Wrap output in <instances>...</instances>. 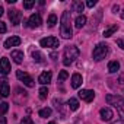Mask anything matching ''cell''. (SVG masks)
I'll use <instances>...</instances> for the list:
<instances>
[{
    "label": "cell",
    "mask_w": 124,
    "mask_h": 124,
    "mask_svg": "<svg viewBox=\"0 0 124 124\" xmlns=\"http://www.w3.org/2000/svg\"><path fill=\"white\" fill-rule=\"evenodd\" d=\"M47 96H48V89H47L45 86H42V88L39 89V98H41V99H47Z\"/></svg>",
    "instance_id": "obj_26"
},
{
    "label": "cell",
    "mask_w": 124,
    "mask_h": 124,
    "mask_svg": "<svg viewBox=\"0 0 124 124\" xmlns=\"http://www.w3.org/2000/svg\"><path fill=\"white\" fill-rule=\"evenodd\" d=\"M32 57H34V60L37 61V63H44V61H45V60H44V55H42L39 51H34V53H32Z\"/></svg>",
    "instance_id": "obj_22"
},
{
    "label": "cell",
    "mask_w": 124,
    "mask_h": 124,
    "mask_svg": "<svg viewBox=\"0 0 124 124\" xmlns=\"http://www.w3.org/2000/svg\"><path fill=\"white\" fill-rule=\"evenodd\" d=\"M21 44V38L19 37H10L5 41V48H12V47H18Z\"/></svg>",
    "instance_id": "obj_12"
},
{
    "label": "cell",
    "mask_w": 124,
    "mask_h": 124,
    "mask_svg": "<svg viewBox=\"0 0 124 124\" xmlns=\"http://www.w3.org/2000/svg\"><path fill=\"white\" fill-rule=\"evenodd\" d=\"M41 23H42V19H41L39 13H32L28 19V26L29 28H38V26H41Z\"/></svg>",
    "instance_id": "obj_8"
},
{
    "label": "cell",
    "mask_w": 124,
    "mask_h": 124,
    "mask_svg": "<svg viewBox=\"0 0 124 124\" xmlns=\"http://www.w3.org/2000/svg\"><path fill=\"white\" fill-rule=\"evenodd\" d=\"M0 105H2V115H5L8 112V109H9V104L8 102H2Z\"/></svg>",
    "instance_id": "obj_28"
},
{
    "label": "cell",
    "mask_w": 124,
    "mask_h": 124,
    "mask_svg": "<svg viewBox=\"0 0 124 124\" xmlns=\"http://www.w3.org/2000/svg\"><path fill=\"white\" fill-rule=\"evenodd\" d=\"M82 83H83V78H82V75L75 73V75L72 76V88L78 89V88H80V86H82Z\"/></svg>",
    "instance_id": "obj_14"
},
{
    "label": "cell",
    "mask_w": 124,
    "mask_h": 124,
    "mask_svg": "<svg viewBox=\"0 0 124 124\" xmlns=\"http://www.w3.org/2000/svg\"><path fill=\"white\" fill-rule=\"evenodd\" d=\"M0 32H2V34L6 32V23L5 22H0Z\"/></svg>",
    "instance_id": "obj_30"
},
{
    "label": "cell",
    "mask_w": 124,
    "mask_h": 124,
    "mask_svg": "<svg viewBox=\"0 0 124 124\" xmlns=\"http://www.w3.org/2000/svg\"><path fill=\"white\" fill-rule=\"evenodd\" d=\"M108 51H109L108 45H107L105 42H99V44H96V47L93 48L92 57H93L95 61H101V60H104V58L108 55Z\"/></svg>",
    "instance_id": "obj_4"
},
{
    "label": "cell",
    "mask_w": 124,
    "mask_h": 124,
    "mask_svg": "<svg viewBox=\"0 0 124 124\" xmlns=\"http://www.w3.org/2000/svg\"><path fill=\"white\" fill-rule=\"evenodd\" d=\"M63 55H64L63 64H64V66H70L73 61L80 55V50H79L76 45H69V47H66V48H64Z\"/></svg>",
    "instance_id": "obj_3"
},
{
    "label": "cell",
    "mask_w": 124,
    "mask_h": 124,
    "mask_svg": "<svg viewBox=\"0 0 124 124\" xmlns=\"http://www.w3.org/2000/svg\"><path fill=\"white\" fill-rule=\"evenodd\" d=\"M67 78H69V73H67L66 70H61V72L58 73V82H64Z\"/></svg>",
    "instance_id": "obj_25"
},
{
    "label": "cell",
    "mask_w": 124,
    "mask_h": 124,
    "mask_svg": "<svg viewBox=\"0 0 124 124\" xmlns=\"http://www.w3.org/2000/svg\"><path fill=\"white\" fill-rule=\"evenodd\" d=\"M2 124H6V118L5 117H2Z\"/></svg>",
    "instance_id": "obj_35"
},
{
    "label": "cell",
    "mask_w": 124,
    "mask_h": 124,
    "mask_svg": "<svg viewBox=\"0 0 124 124\" xmlns=\"http://www.w3.org/2000/svg\"><path fill=\"white\" fill-rule=\"evenodd\" d=\"M99 117H101V120H102V121L108 123V121H111V120L114 118V112H112V109H111V108L104 107V108H101V109H99Z\"/></svg>",
    "instance_id": "obj_7"
},
{
    "label": "cell",
    "mask_w": 124,
    "mask_h": 124,
    "mask_svg": "<svg viewBox=\"0 0 124 124\" xmlns=\"http://www.w3.org/2000/svg\"><path fill=\"white\" fill-rule=\"evenodd\" d=\"M9 19H10V22H12V25H19L21 23V19H22V13L19 12V10H16V9H10L9 10Z\"/></svg>",
    "instance_id": "obj_9"
},
{
    "label": "cell",
    "mask_w": 124,
    "mask_h": 124,
    "mask_svg": "<svg viewBox=\"0 0 124 124\" xmlns=\"http://www.w3.org/2000/svg\"><path fill=\"white\" fill-rule=\"evenodd\" d=\"M38 114H39V117L47 118V117H50V115H51V108H41Z\"/></svg>",
    "instance_id": "obj_23"
},
{
    "label": "cell",
    "mask_w": 124,
    "mask_h": 124,
    "mask_svg": "<svg viewBox=\"0 0 124 124\" xmlns=\"http://www.w3.org/2000/svg\"><path fill=\"white\" fill-rule=\"evenodd\" d=\"M21 124H34V123H32V118L31 117H23L22 121H21Z\"/></svg>",
    "instance_id": "obj_29"
},
{
    "label": "cell",
    "mask_w": 124,
    "mask_h": 124,
    "mask_svg": "<svg viewBox=\"0 0 124 124\" xmlns=\"http://www.w3.org/2000/svg\"><path fill=\"white\" fill-rule=\"evenodd\" d=\"M118 70H120V63H118V61H115V60L109 61V63H108V72L109 73H117Z\"/></svg>",
    "instance_id": "obj_17"
},
{
    "label": "cell",
    "mask_w": 124,
    "mask_h": 124,
    "mask_svg": "<svg viewBox=\"0 0 124 124\" xmlns=\"http://www.w3.org/2000/svg\"><path fill=\"white\" fill-rule=\"evenodd\" d=\"M12 58H13L15 63L21 64L22 61H23V51H21V50H13V51H12Z\"/></svg>",
    "instance_id": "obj_15"
},
{
    "label": "cell",
    "mask_w": 124,
    "mask_h": 124,
    "mask_svg": "<svg viewBox=\"0 0 124 124\" xmlns=\"http://www.w3.org/2000/svg\"><path fill=\"white\" fill-rule=\"evenodd\" d=\"M117 45H120L124 50V39H117Z\"/></svg>",
    "instance_id": "obj_33"
},
{
    "label": "cell",
    "mask_w": 124,
    "mask_h": 124,
    "mask_svg": "<svg viewBox=\"0 0 124 124\" xmlns=\"http://www.w3.org/2000/svg\"><path fill=\"white\" fill-rule=\"evenodd\" d=\"M118 10H120V6H118V5H114V6H112V13H117Z\"/></svg>",
    "instance_id": "obj_34"
},
{
    "label": "cell",
    "mask_w": 124,
    "mask_h": 124,
    "mask_svg": "<svg viewBox=\"0 0 124 124\" xmlns=\"http://www.w3.org/2000/svg\"><path fill=\"white\" fill-rule=\"evenodd\" d=\"M67 105H69V108H70L72 111H76V109L79 108V101H78L76 98H70V99L67 101Z\"/></svg>",
    "instance_id": "obj_20"
},
{
    "label": "cell",
    "mask_w": 124,
    "mask_h": 124,
    "mask_svg": "<svg viewBox=\"0 0 124 124\" xmlns=\"http://www.w3.org/2000/svg\"><path fill=\"white\" fill-rule=\"evenodd\" d=\"M121 18H123V19H124V10H123V13H121Z\"/></svg>",
    "instance_id": "obj_38"
},
{
    "label": "cell",
    "mask_w": 124,
    "mask_h": 124,
    "mask_svg": "<svg viewBox=\"0 0 124 124\" xmlns=\"http://www.w3.org/2000/svg\"><path fill=\"white\" fill-rule=\"evenodd\" d=\"M118 83L121 86H124V75H120V79H118Z\"/></svg>",
    "instance_id": "obj_32"
},
{
    "label": "cell",
    "mask_w": 124,
    "mask_h": 124,
    "mask_svg": "<svg viewBox=\"0 0 124 124\" xmlns=\"http://www.w3.org/2000/svg\"><path fill=\"white\" fill-rule=\"evenodd\" d=\"M35 5V0H28V2H23V8L25 9H31Z\"/></svg>",
    "instance_id": "obj_27"
},
{
    "label": "cell",
    "mask_w": 124,
    "mask_h": 124,
    "mask_svg": "<svg viewBox=\"0 0 124 124\" xmlns=\"http://www.w3.org/2000/svg\"><path fill=\"white\" fill-rule=\"evenodd\" d=\"M95 5H96V0H89V2L86 3V6H88V8H93Z\"/></svg>",
    "instance_id": "obj_31"
},
{
    "label": "cell",
    "mask_w": 124,
    "mask_h": 124,
    "mask_svg": "<svg viewBox=\"0 0 124 124\" xmlns=\"http://www.w3.org/2000/svg\"><path fill=\"white\" fill-rule=\"evenodd\" d=\"M47 23H48V26H50V28H53V26L57 23V16H55L54 13H51V15L48 16V21H47Z\"/></svg>",
    "instance_id": "obj_24"
},
{
    "label": "cell",
    "mask_w": 124,
    "mask_h": 124,
    "mask_svg": "<svg viewBox=\"0 0 124 124\" xmlns=\"http://www.w3.org/2000/svg\"><path fill=\"white\" fill-rule=\"evenodd\" d=\"M79 98L82 101H85V102H92L93 98H95V92L91 91V89H82L79 92Z\"/></svg>",
    "instance_id": "obj_10"
},
{
    "label": "cell",
    "mask_w": 124,
    "mask_h": 124,
    "mask_svg": "<svg viewBox=\"0 0 124 124\" xmlns=\"http://www.w3.org/2000/svg\"><path fill=\"white\" fill-rule=\"evenodd\" d=\"M72 8H73V10L75 12H83V9H85V5H83V2H80V0H75V2L72 3Z\"/></svg>",
    "instance_id": "obj_19"
},
{
    "label": "cell",
    "mask_w": 124,
    "mask_h": 124,
    "mask_svg": "<svg viewBox=\"0 0 124 124\" xmlns=\"http://www.w3.org/2000/svg\"><path fill=\"white\" fill-rule=\"evenodd\" d=\"M48 124H55V121H50V123H48Z\"/></svg>",
    "instance_id": "obj_37"
},
{
    "label": "cell",
    "mask_w": 124,
    "mask_h": 124,
    "mask_svg": "<svg viewBox=\"0 0 124 124\" xmlns=\"http://www.w3.org/2000/svg\"><path fill=\"white\" fill-rule=\"evenodd\" d=\"M0 70H2L3 75H8V73L10 72V63H9V58L2 57V60H0Z\"/></svg>",
    "instance_id": "obj_13"
},
{
    "label": "cell",
    "mask_w": 124,
    "mask_h": 124,
    "mask_svg": "<svg viewBox=\"0 0 124 124\" xmlns=\"http://www.w3.org/2000/svg\"><path fill=\"white\" fill-rule=\"evenodd\" d=\"M9 93H10L9 83H8V80H6V79H3V80H2V96H3V98H6V96H9Z\"/></svg>",
    "instance_id": "obj_18"
},
{
    "label": "cell",
    "mask_w": 124,
    "mask_h": 124,
    "mask_svg": "<svg viewBox=\"0 0 124 124\" xmlns=\"http://www.w3.org/2000/svg\"><path fill=\"white\" fill-rule=\"evenodd\" d=\"M51 78H53V73L48 70H45V72H42L41 75H39V78H38V82L41 83V85H48V83H51Z\"/></svg>",
    "instance_id": "obj_11"
},
{
    "label": "cell",
    "mask_w": 124,
    "mask_h": 124,
    "mask_svg": "<svg viewBox=\"0 0 124 124\" xmlns=\"http://www.w3.org/2000/svg\"><path fill=\"white\" fill-rule=\"evenodd\" d=\"M16 78H18L21 82H23L28 88H34V86H35L34 79H32L28 73H25V72H22V70H18V72H16Z\"/></svg>",
    "instance_id": "obj_5"
},
{
    "label": "cell",
    "mask_w": 124,
    "mask_h": 124,
    "mask_svg": "<svg viewBox=\"0 0 124 124\" xmlns=\"http://www.w3.org/2000/svg\"><path fill=\"white\" fill-rule=\"evenodd\" d=\"M72 18H70V12L64 10L60 19V34L64 39H70L73 37V29H72Z\"/></svg>",
    "instance_id": "obj_1"
},
{
    "label": "cell",
    "mask_w": 124,
    "mask_h": 124,
    "mask_svg": "<svg viewBox=\"0 0 124 124\" xmlns=\"http://www.w3.org/2000/svg\"><path fill=\"white\" fill-rule=\"evenodd\" d=\"M105 99H107V102L109 105H114L117 108L118 115L124 121V96H120V95H107Z\"/></svg>",
    "instance_id": "obj_2"
},
{
    "label": "cell",
    "mask_w": 124,
    "mask_h": 124,
    "mask_svg": "<svg viewBox=\"0 0 124 124\" xmlns=\"http://www.w3.org/2000/svg\"><path fill=\"white\" fill-rule=\"evenodd\" d=\"M117 29H118V25H112V26H109L108 29L104 31V37H105V38H109L114 32H117Z\"/></svg>",
    "instance_id": "obj_21"
},
{
    "label": "cell",
    "mask_w": 124,
    "mask_h": 124,
    "mask_svg": "<svg viewBox=\"0 0 124 124\" xmlns=\"http://www.w3.org/2000/svg\"><path fill=\"white\" fill-rule=\"evenodd\" d=\"M112 124H121V121H115V123H112Z\"/></svg>",
    "instance_id": "obj_36"
},
{
    "label": "cell",
    "mask_w": 124,
    "mask_h": 124,
    "mask_svg": "<svg viewBox=\"0 0 124 124\" xmlns=\"http://www.w3.org/2000/svg\"><path fill=\"white\" fill-rule=\"evenodd\" d=\"M58 39L55 37H47V38H42L39 41V45L41 47H45V48H57L58 47Z\"/></svg>",
    "instance_id": "obj_6"
},
{
    "label": "cell",
    "mask_w": 124,
    "mask_h": 124,
    "mask_svg": "<svg viewBox=\"0 0 124 124\" xmlns=\"http://www.w3.org/2000/svg\"><path fill=\"white\" fill-rule=\"evenodd\" d=\"M85 25H86V16H85V15H79V16L76 18V21H75V26H76L78 29H82Z\"/></svg>",
    "instance_id": "obj_16"
}]
</instances>
